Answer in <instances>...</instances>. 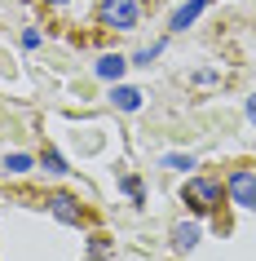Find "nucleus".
<instances>
[{
	"label": "nucleus",
	"instance_id": "obj_4",
	"mask_svg": "<svg viewBox=\"0 0 256 261\" xmlns=\"http://www.w3.org/2000/svg\"><path fill=\"white\" fill-rule=\"evenodd\" d=\"M49 213H53L58 221H67V226H80L84 221V204L75 195H49Z\"/></svg>",
	"mask_w": 256,
	"mask_h": 261
},
{
	"label": "nucleus",
	"instance_id": "obj_12",
	"mask_svg": "<svg viewBox=\"0 0 256 261\" xmlns=\"http://www.w3.org/2000/svg\"><path fill=\"white\" fill-rule=\"evenodd\" d=\"M163 168H177V173H186V168H194V160H190V155H168V160H163Z\"/></svg>",
	"mask_w": 256,
	"mask_h": 261
},
{
	"label": "nucleus",
	"instance_id": "obj_5",
	"mask_svg": "<svg viewBox=\"0 0 256 261\" xmlns=\"http://www.w3.org/2000/svg\"><path fill=\"white\" fill-rule=\"evenodd\" d=\"M110 107H120V111H137V107H141V89L115 84V89H110Z\"/></svg>",
	"mask_w": 256,
	"mask_h": 261
},
{
	"label": "nucleus",
	"instance_id": "obj_10",
	"mask_svg": "<svg viewBox=\"0 0 256 261\" xmlns=\"http://www.w3.org/2000/svg\"><path fill=\"white\" fill-rule=\"evenodd\" d=\"M40 164H44V173H67V160H62L58 151H44V160H40Z\"/></svg>",
	"mask_w": 256,
	"mask_h": 261
},
{
	"label": "nucleus",
	"instance_id": "obj_9",
	"mask_svg": "<svg viewBox=\"0 0 256 261\" xmlns=\"http://www.w3.org/2000/svg\"><path fill=\"white\" fill-rule=\"evenodd\" d=\"M110 257V244L102 239V234H93V244H89V261H106Z\"/></svg>",
	"mask_w": 256,
	"mask_h": 261
},
{
	"label": "nucleus",
	"instance_id": "obj_15",
	"mask_svg": "<svg viewBox=\"0 0 256 261\" xmlns=\"http://www.w3.org/2000/svg\"><path fill=\"white\" fill-rule=\"evenodd\" d=\"M247 120H252V124H256V93H252V97H247Z\"/></svg>",
	"mask_w": 256,
	"mask_h": 261
},
{
	"label": "nucleus",
	"instance_id": "obj_8",
	"mask_svg": "<svg viewBox=\"0 0 256 261\" xmlns=\"http://www.w3.org/2000/svg\"><path fill=\"white\" fill-rule=\"evenodd\" d=\"M124 67H128V62H124L120 54H106V58H97V75H102V80H120V75H124Z\"/></svg>",
	"mask_w": 256,
	"mask_h": 261
},
{
	"label": "nucleus",
	"instance_id": "obj_16",
	"mask_svg": "<svg viewBox=\"0 0 256 261\" xmlns=\"http://www.w3.org/2000/svg\"><path fill=\"white\" fill-rule=\"evenodd\" d=\"M49 5H67V0H49Z\"/></svg>",
	"mask_w": 256,
	"mask_h": 261
},
{
	"label": "nucleus",
	"instance_id": "obj_3",
	"mask_svg": "<svg viewBox=\"0 0 256 261\" xmlns=\"http://www.w3.org/2000/svg\"><path fill=\"white\" fill-rule=\"evenodd\" d=\"M225 195L239 208H256V168H234L225 181Z\"/></svg>",
	"mask_w": 256,
	"mask_h": 261
},
{
	"label": "nucleus",
	"instance_id": "obj_1",
	"mask_svg": "<svg viewBox=\"0 0 256 261\" xmlns=\"http://www.w3.org/2000/svg\"><path fill=\"white\" fill-rule=\"evenodd\" d=\"M137 0H102L97 5V18H102V27L110 31H133L137 27Z\"/></svg>",
	"mask_w": 256,
	"mask_h": 261
},
{
	"label": "nucleus",
	"instance_id": "obj_7",
	"mask_svg": "<svg viewBox=\"0 0 256 261\" xmlns=\"http://www.w3.org/2000/svg\"><path fill=\"white\" fill-rule=\"evenodd\" d=\"M203 9H208V0H190V5H181V9L173 14V31H186L190 22H194V18L203 14Z\"/></svg>",
	"mask_w": 256,
	"mask_h": 261
},
{
	"label": "nucleus",
	"instance_id": "obj_11",
	"mask_svg": "<svg viewBox=\"0 0 256 261\" xmlns=\"http://www.w3.org/2000/svg\"><path fill=\"white\" fill-rule=\"evenodd\" d=\"M5 168H9V173H27V168H31V155H9Z\"/></svg>",
	"mask_w": 256,
	"mask_h": 261
},
{
	"label": "nucleus",
	"instance_id": "obj_6",
	"mask_svg": "<svg viewBox=\"0 0 256 261\" xmlns=\"http://www.w3.org/2000/svg\"><path fill=\"white\" fill-rule=\"evenodd\" d=\"M173 244L181 248V252H190V248L199 244V226H194V221H177L173 226Z\"/></svg>",
	"mask_w": 256,
	"mask_h": 261
},
{
	"label": "nucleus",
	"instance_id": "obj_2",
	"mask_svg": "<svg viewBox=\"0 0 256 261\" xmlns=\"http://www.w3.org/2000/svg\"><path fill=\"white\" fill-rule=\"evenodd\" d=\"M186 204L194 208V213H212V208H221V181H212V177H190V181H186Z\"/></svg>",
	"mask_w": 256,
	"mask_h": 261
},
{
	"label": "nucleus",
	"instance_id": "obj_13",
	"mask_svg": "<svg viewBox=\"0 0 256 261\" xmlns=\"http://www.w3.org/2000/svg\"><path fill=\"white\" fill-rule=\"evenodd\" d=\"M120 186H124V195H128L133 204H141V181H137V177H124Z\"/></svg>",
	"mask_w": 256,
	"mask_h": 261
},
{
	"label": "nucleus",
	"instance_id": "obj_14",
	"mask_svg": "<svg viewBox=\"0 0 256 261\" xmlns=\"http://www.w3.org/2000/svg\"><path fill=\"white\" fill-rule=\"evenodd\" d=\"M150 58H159V44H150V49H141V54H137V62H141V67H150Z\"/></svg>",
	"mask_w": 256,
	"mask_h": 261
}]
</instances>
